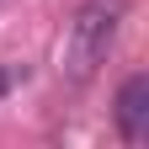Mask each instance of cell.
I'll return each mask as SVG.
<instances>
[{
  "instance_id": "obj_1",
  "label": "cell",
  "mask_w": 149,
  "mask_h": 149,
  "mask_svg": "<svg viewBox=\"0 0 149 149\" xmlns=\"http://www.w3.org/2000/svg\"><path fill=\"white\" fill-rule=\"evenodd\" d=\"M128 22V0H85L64 32V80L85 85L117 48V32Z\"/></svg>"
},
{
  "instance_id": "obj_3",
  "label": "cell",
  "mask_w": 149,
  "mask_h": 149,
  "mask_svg": "<svg viewBox=\"0 0 149 149\" xmlns=\"http://www.w3.org/2000/svg\"><path fill=\"white\" fill-rule=\"evenodd\" d=\"M6 91H11V74H6V69H0V96H6Z\"/></svg>"
},
{
  "instance_id": "obj_2",
  "label": "cell",
  "mask_w": 149,
  "mask_h": 149,
  "mask_svg": "<svg viewBox=\"0 0 149 149\" xmlns=\"http://www.w3.org/2000/svg\"><path fill=\"white\" fill-rule=\"evenodd\" d=\"M112 117H117V133L123 144H149V74L133 69L128 80L117 85V101H112Z\"/></svg>"
}]
</instances>
